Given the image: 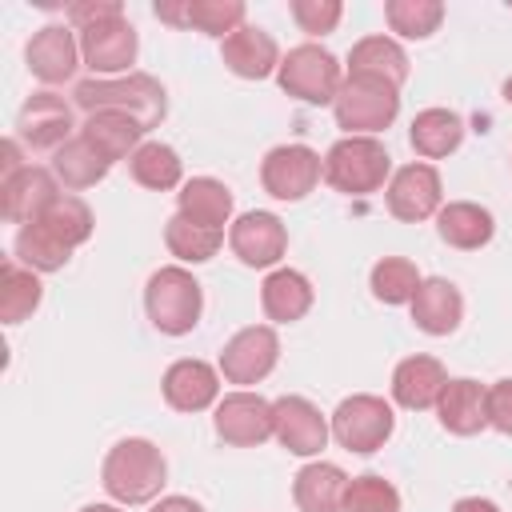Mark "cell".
<instances>
[{
    "label": "cell",
    "instance_id": "cell-1",
    "mask_svg": "<svg viewBox=\"0 0 512 512\" xmlns=\"http://www.w3.org/2000/svg\"><path fill=\"white\" fill-rule=\"evenodd\" d=\"M72 104L92 112H128L132 120H140L144 132L160 128L164 112H168V92L156 76L148 72H128V76H88L72 88Z\"/></svg>",
    "mask_w": 512,
    "mask_h": 512
},
{
    "label": "cell",
    "instance_id": "cell-2",
    "mask_svg": "<svg viewBox=\"0 0 512 512\" xmlns=\"http://www.w3.org/2000/svg\"><path fill=\"white\" fill-rule=\"evenodd\" d=\"M164 480H168L164 452L152 440H140V436H128V440L112 444L108 456H104V468H100L104 492L116 504H124V508L156 500L160 488H164Z\"/></svg>",
    "mask_w": 512,
    "mask_h": 512
},
{
    "label": "cell",
    "instance_id": "cell-3",
    "mask_svg": "<svg viewBox=\"0 0 512 512\" xmlns=\"http://www.w3.org/2000/svg\"><path fill=\"white\" fill-rule=\"evenodd\" d=\"M144 312H148V320H152L156 332H164V336H188L200 324L204 288H200V280L188 268L164 264L144 284Z\"/></svg>",
    "mask_w": 512,
    "mask_h": 512
},
{
    "label": "cell",
    "instance_id": "cell-4",
    "mask_svg": "<svg viewBox=\"0 0 512 512\" xmlns=\"http://www.w3.org/2000/svg\"><path fill=\"white\" fill-rule=\"evenodd\" d=\"M388 176H392V156L376 136H340L324 156V180L344 196L380 192Z\"/></svg>",
    "mask_w": 512,
    "mask_h": 512
},
{
    "label": "cell",
    "instance_id": "cell-5",
    "mask_svg": "<svg viewBox=\"0 0 512 512\" xmlns=\"http://www.w3.org/2000/svg\"><path fill=\"white\" fill-rule=\"evenodd\" d=\"M400 112V88L368 76H344V88L332 100V116L348 136H376Z\"/></svg>",
    "mask_w": 512,
    "mask_h": 512
},
{
    "label": "cell",
    "instance_id": "cell-6",
    "mask_svg": "<svg viewBox=\"0 0 512 512\" xmlns=\"http://www.w3.org/2000/svg\"><path fill=\"white\" fill-rule=\"evenodd\" d=\"M344 64L320 44H296L276 68V84L304 104H332L344 88Z\"/></svg>",
    "mask_w": 512,
    "mask_h": 512
},
{
    "label": "cell",
    "instance_id": "cell-7",
    "mask_svg": "<svg viewBox=\"0 0 512 512\" xmlns=\"http://www.w3.org/2000/svg\"><path fill=\"white\" fill-rule=\"evenodd\" d=\"M396 428V412L384 396H372V392H356L348 400L336 404L332 412V440L356 456H368L376 448H384V440L392 436Z\"/></svg>",
    "mask_w": 512,
    "mask_h": 512
},
{
    "label": "cell",
    "instance_id": "cell-8",
    "mask_svg": "<svg viewBox=\"0 0 512 512\" xmlns=\"http://www.w3.org/2000/svg\"><path fill=\"white\" fill-rule=\"evenodd\" d=\"M324 176V160L320 152H312L308 144H280L260 160V184L272 200H304Z\"/></svg>",
    "mask_w": 512,
    "mask_h": 512
},
{
    "label": "cell",
    "instance_id": "cell-9",
    "mask_svg": "<svg viewBox=\"0 0 512 512\" xmlns=\"http://www.w3.org/2000/svg\"><path fill=\"white\" fill-rule=\"evenodd\" d=\"M80 36V60L92 76L108 80V76H128V68L136 64V52H140V40H136V28L128 24V16H112V20H100Z\"/></svg>",
    "mask_w": 512,
    "mask_h": 512
},
{
    "label": "cell",
    "instance_id": "cell-10",
    "mask_svg": "<svg viewBox=\"0 0 512 512\" xmlns=\"http://www.w3.org/2000/svg\"><path fill=\"white\" fill-rule=\"evenodd\" d=\"M72 132H76V112L56 92H32L16 116V140L32 152H56L72 140Z\"/></svg>",
    "mask_w": 512,
    "mask_h": 512
},
{
    "label": "cell",
    "instance_id": "cell-11",
    "mask_svg": "<svg viewBox=\"0 0 512 512\" xmlns=\"http://www.w3.org/2000/svg\"><path fill=\"white\" fill-rule=\"evenodd\" d=\"M384 200H388V212H392L396 220L420 224V220H428V216H436V212L444 208L440 172H436L432 164H424V160H412V164H404V168L392 172Z\"/></svg>",
    "mask_w": 512,
    "mask_h": 512
},
{
    "label": "cell",
    "instance_id": "cell-12",
    "mask_svg": "<svg viewBox=\"0 0 512 512\" xmlns=\"http://www.w3.org/2000/svg\"><path fill=\"white\" fill-rule=\"evenodd\" d=\"M280 360V336L268 324H248L240 328L224 348H220V376L228 384H260Z\"/></svg>",
    "mask_w": 512,
    "mask_h": 512
},
{
    "label": "cell",
    "instance_id": "cell-13",
    "mask_svg": "<svg viewBox=\"0 0 512 512\" xmlns=\"http://www.w3.org/2000/svg\"><path fill=\"white\" fill-rule=\"evenodd\" d=\"M212 424H216V436L224 444L256 448L272 436V400H264L260 392H248V388L228 392V396H220Z\"/></svg>",
    "mask_w": 512,
    "mask_h": 512
},
{
    "label": "cell",
    "instance_id": "cell-14",
    "mask_svg": "<svg viewBox=\"0 0 512 512\" xmlns=\"http://www.w3.org/2000/svg\"><path fill=\"white\" fill-rule=\"evenodd\" d=\"M228 248L248 268H272L288 252V228L276 212H244L228 228Z\"/></svg>",
    "mask_w": 512,
    "mask_h": 512
},
{
    "label": "cell",
    "instance_id": "cell-15",
    "mask_svg": "<svg viewBox=\"0 0 512 512\" xmlns=\"http://www.w3.org/2000/svg\"><path fill=\"white\" fill-rule=\"evenodd\" d=\"M272 436L292 456H320V448L332 436V424L320 416V408L304 396H276L272 400Z\"/></svg>",
    "mask_w": 512,
    "mask_h": 512
},
{
    "label": "cell",
    "instance_id": "cell-16",
    "mask_svg": "<svg viewBox=\"0 0 512 512\" xmlns=\"http://www.w3.org/2000/svg\"><path fill=\"white\" fill-rule=\"evenodd\" d=\"M24 60H28V72L40 80V84H64L76 76V68L84 64L80 60V36L72 24H44L28 48H24Z\"/></svg>",
    "mask_w": 512,
    "mask_h": 512
},
{
    "label": "cell",
    "instance_id": "cell-17",
    "mask_svg": "<svg viewBox=\"0 0 512 512\" xmlns=\"http://www.w3.org/2000/svg\"><path fill=\"white\" fill-rule=\"evenodd\" d=\"M60 196V180L52 168H40V164H28L24 172L0 180V212L8 224H36L44 216V208Z\"/></svg>",
    "mask_w": 512,
    "mask_h": 512
},
{
    "label": "cell",
    "instance_id": "cell-18",
    "mask_svg": "<svg viewBox=\"0 0 512 512\" xmlns=\"http://www.w3.org/2000/svg\"><path fill=\"white\" fill-rule=\"evenodd\" d=\"M160 392H164L168 408H176V412H204V408L220 404V368H212L204 360H176V364H168Z\"/></svg>",
    "mask_w": 512,
    "mask_h": 512
},
{
    "label": "cell",
    "instance_id": "cell-19",
    "mask_svg": "<svg viewBox=\"0 0 512 512\" xmlns=\"http://www.w3.org/2000/svg\"><path fill=\"white\" fill-rule=\"evenodd\" d=\"M220 60L240 80H264V76H272L280 68L284 56H280L272 32H264L256 24H244L228 40H220Z\"/></svg>",
    "mask_w": 512,
    "mask_h": 512
},
{
    "label": "cell",
    "instance_id": "cell-20",
    "mask_svg": "<svg viewBox=\"0 0 512 512\" xmlns=\"http://www.w3.org/2000/svg\"><path fill=\"white\" fill-rule=\"evenodd\" d=\"M408 308H412V324H416L424 336H448V332H456L460 320H464V296H460V288H456L452 280H444V276L420 280V288H416V296H412Z\"/></svg>",
    "mask_w": 512,
    "mask_h": 512
},
{
    "label": "cell",
    "instance_id": "cell-21",
    "mask_svg": "<svg viewBox=\"0 0 512 512\" xmlns=\"http://www.w3.org/2000/svg\"><path fill=\"white\" fill-rule=\"evenodd\" d=\"M444 384H448L444 364L436 356L416 352V356H404L396 364V372H392V400L400 408H408V412H424V408H436Z\"/></svg>",
    "mask_w": 512,
    "mask_h": 512
},
{
    "label": "cell",
    "instance_id": "cell-22",
    "mask_svg": "<svg viewBox=\"0 0 512 512\" xmlns=\"http://www.w3.org/2000/svg\"><path fill=\"white\" fill-rule=\"evenodd\" d=\"M436 416H440V428L452 432V436H476L480 428H488V388L460 376V380H448L440 400H436Z\"/></svg>",
    "mask_w": 512,
    "mask_h": 512
},
{
    "label": "cell",
    "instance_id": "cell-23",
    "mask_svg": "<svg viewBox=\"0 0 512 512\" xmlns=\"http://www.w3.org/2000/svg\"><path fill=\"white\" fill-rule=\"evenodd\" d=\"M408 72H412L408 52L392 36H364L348 52V76H368V80H384V84L400 88L408 80Z\"/></svg>",
    "mask_w": 512,
    "mask_h": 512
},
{
    "label": "cell",
    "instance_id": "cell-24",
    "mask_svg": "<svg viewBox=\"0 0 512 512\" xmlns=\"http://www.w3.org/2000/svg\"><path fill=\"white\" fill-rule=\"evenodd\" d=\"M344 492H348V476L328 460H312L292 476V500L300 512H340Z\"/></svg>",
    "mask_w": 512,
    "mask_h": 512
},
{
    "label": "cell",
    "instance_id": "cell-25",
    "mask_svg": "<svg viewBox=\"0 0 512 512\" xmlns=\"http://www.w3.org/2000/svg\"><path fill=\"white\" fill-rule=\"evenodd\" d=\"M260 304H264V316L272 324H296L312 308V284L296 268H276L260 284Z\"/></svg>",
    "mask_w": 512,
    "mask_h": 512
},
{
    "label": "cell",
    "instance_id": "cell-26",
    "mask_svg": "<svg viewBox=\"0 0 512 512\" xmlns=\"http://www.w3.org/2000/svg\"><path fill=\"white\" fill-rule=\"evenodd\" d=\"M80 136H84L108 164H116V160L132 156V152L144 144L148 132H144L140 120H132L128 112H92V116H84Z\"/></svg>",
    "mask_w": 512,
    "mask_h": 512
},
{
    "label": "cell",
    "instance_id": "cell-27",
    "mask_svg": "<svg viewBox=\"0 0 512 512\" xmlns=\"http://www.w3.org/2000/svg\"><path fill=\"white\" fill-rule=\"evenodd\" d=\"M436 232L448 248H460V252H476L492 240L496 232V220L488 208L472 204V200H452L436 212Z\"/></svg>",
    "mask_w": 512,
    "mask_h": 512
},
{
    "label": "cell",
    "instance_id": "cell-28",
    "mask_svg": "<svg viewBox=\"0 0 512 512\" xmlns=\"http://www.w3.org/2000/svg\"><path fill=\"white\" fill-rule=\"evenodd\" d=\"M176 212L196 220V224H204V228H220L224 232V224L232 220V192L216 176H192L176 192Z\"/></svg>",
    "mask_w": 512,
    "mask_h": 512
},
{
    "label": "cell",
    "instance_id": "cell-29",
    "mask_svg": "<svg viewBox=\"0 0 512 512\" xmlns=\"http://www.w3.org/2000/svg\"><path fill=\"white\" fill-rule=\"evenodd\" d=\"M408 140H412L416 156L440 160V156H448V152L460 148V140H464V120H460L452 108H424V112H416V120H412V128H408Z\"/></svg>",
    "mask_w": 512,
    "mask_h": 512
},
{
    "label": "cell",
    "instance_id": "cell-30",
    "mask_svg": "<svg viewBox=\"0 0 512 512\" xmlns=\"http://www.w3.org/2000/svg\"><path fill=\"white\" fill-rule=\"evenodd\" d=\"M128 172L140 188H152V192H172L180 188L184 180V160L176 156L172 144H160V140H144L132 156H128Z\"/></svg>",
    "mask_w": 512,
    "mask_h": 512
},
{
    "label": "cell",
    "instance_id": "cell-31",
    "mask_svg": "<svg viewBox=\"0 0 512 512\" xmlns=\"http://www.w3.org/2000/svg\"><path fill=\"white\" fill-rule=\"evenodd\" d=\"M40 300H44L40 272L24 268L16 256L4 260V268H0V320L4 324H20L40 308Z\"/></svg>",
    "mask_w": 512,
    "mask_h": 512
},
{
    "label": "cell",
    "instance_id": "cell-32",
    "mask_svg": "<svg viewBox=\"0 0 512 512\" xmlns=\"http://www.w3.org/2000/svg\"><path fill=\"white\" fill-rule=\"evenodd\" d=\"M108 160L76 132L64 148H56L52 152V172H56V180L68 188V192H80V188H92V184H100L104 176H108Z\"/></svg>",
    "mask_w": 512,
    "mask_h": 512
},
{
    "label": "cell",
    "instance_id": "cell-33",
    "mask_svg": "<svg viewBox=\"0 0 512 512\" xmlns=\"http://www.w3.org/2000/svg\"><path fill=\"white\" fill-rule=\"evenodd\" d=\"M164 244H168V252L180 264H204V260H212L220 252L224 232L220 228H204V224H196V220H188V216L176 212L164 224Z\"/></svg>",
    "mask_w": 512,
    "mask_h": 512
},
{
    "label": "cell",
    "instance_id": "cell-34",
    "mask_svg": "<svg viewBox=\"0 0 512 512\" xmlns=\"http://www.w3.org/2000/svg\"><path fill=\"white\" fill-rule=\"evenodd\" d=\"M36 224H44L60 244H68V248H80L88 236H92V208L80 200V196H72V192H60L48 208H44V216L36 220Z\"/></svg>",
    "mask_w": 512,
    "mask_h": 512
},
{
    "label": "cell",
    "instance_id": "cell-35",
    "mask_svg": "<svg viewBox=\"0 0 512 512\" xmlns=\"http://www.w3.org/2000/svg\"><path fill=\"white\" fill-rule=\"evenodd\" d=\"M420 268L408 260V256H384L372 264V276H368V288L380 304H412L416 288H420Z\"/></svg>",
    "mask_w": 512,
    "mask_h": 512
},
{
    "label": "cell",
    "instance_id": "cell-36",
    "mask_svg": "<svg viewBox=\"0 0 512 512\" xmlns=\"http://www.w3.org/2000/svg\"><path fill=\"white\" fill-rule=\"evenodd\" d=\"M12 252H16V260H20L24 268H32V272H60V268L72 260V248L60 244L44 224H24V228L16 232Z\"/></svg>",
    "mask_w": 512,
    "mask_h": 512
},
{
    "label": "cell",
    "instance_id": "cell-37",
    "mask_svg": "<svg viewBox=\"0 0 512 512\" xmlns=\"http://www.w3.org/2000/svg\"><path fill=\"white\" fill-rule=\"evenodd\" d=\"M244 12V0H184V28L228 40L236 28H244Z\"/></svg>",
    "mask_w": 512,
    "mask_h": 512
},
{
    "label": "cell",
    "instance_id": "cell-38",
    "mask_svg": "<svg viewBox=\"0 0 512 512\" xmlns=\"http://www.w3.org/2000/svg\"><path fill=\"white\" fill-rule=\"evenodd\" d=\"M384 20L404 40H428L444 20V4L440 0H388Z\"/></svg>",
    "mask_w": 512,
    "mask_h": 512
},
{
    "label": "cell",
    "instance_id": "cell-39",
    "mask_svg": "<svg viewBox=\"0 0 512 512\" xmlns=\"http://www.w3.org/2000/svg\"><path fill=\"white\" fill-rule=\"evenodd\" d=\"M340 512H400V492L392 488V480H384L376 472L352 476Z\"/></svg>",
    "mask_w": 512,
    "mask_h": 512
},
{
    "label": "cell",
    "instance_id": "cell-40",
    "mask_svg": "<svg viewBox=\"0 0 512 512\" xmlns=\"http://www.w3.org/2000/svg\"><path fill=\"white\" fill-rule=\"evenodd\" d=\"M344 16V4L340 0H292V20L300 24V32L308 36H328L336 32Z\"/></svg>",
    "mask_w": 512,
    "mask_h": 512
},
{
    "label": "cell",
    "instance_id": "cell-41",
    "mask_svg": "<svg viewBox=\"0 0 512 512\" xmlns=\"http://www.w3.org/2000/svg\"><path fill=\"white\" fill-rule=\"evenodd\" d=\"M112 16H124L120 0H76V4H68V24L76 32H84L100 20H112Z\"/></svg>",
    "mask_w": 512,
    "mask_h": 512
},
{
    "label": "cell",
    "instance_id": "cell-42",
    "mask_svg": "<svg viewBox=\"0 0 512 512\" xmlns=\"http://www.w3.org/2000/svg\"><path fill=\"white\" fill-rule=\"evenodd\" d=\"M488 424L496 432L512 436V376H504L488 388Z\"/></svg>",
    "mask_w": 512,
    "mask_h": 512
},
{
    "label": "cell",
    "instance_id": "cell-43",
    "mask_svg": "<svg viewBox=\"0 0 512 512\" xmlns=\"http://www.w3.org/2000/svg\"><path fill=\"white\" fill-rule=\"evenodd\" d=\"M0 156H4V160H0V168H4V180L28 168V164H24V152H20V140H16V136H8V140L0 144Z\"/></svg>",
    "mask_w": 512,
    "mask_h": 512
},
{
    "label": "cell",
    "instance_id": "cell-44",
    "mask_svg": "<svg viewBox=\"0 0 512 512\" xmlns=\"http://www.w3.org/2000/svg\"><path fill=\"white\" fill-rule=\"evenodd\" d=\"M152 512H204V508L192 496H164V500H156Z\"/></svg>",
    "mask_w": 512,
    "mask_h": 512
},
{
    "label": "cell",
    "instance_id": "cell-45",
    "mask_svg": "<svg viewBox=\"0 0 512 512\" xmlns=\"http://www.w3.org/2000/svg\"><path fill=\"white\" fill-rule=\"evenodd\" d=\"M452 512H500V504H492L484 496H464V500L452 504Z\"/></svg>",
    "mask_w": 512,
    "mask_h": 512
},
{
    "label": "cell",
    "instance_id": "cell-46",
    "mask_svg": "<svg viewBox=\"0 0 512 512\" xmlns=\"http://www.w3.org/2000/svg\"><path fill=\"white\" fill-rule=\"evenodd\" d=\"M80 512H120V508L116 504H84Z\"/></svg>",
    "mask_w": 512,
    "mask_h": 512
},
{
    "label": "cell",
    "instance_id": "cell-47",
    "mask_svg": "<svg viewBox=\"0 0 512 512\" xmlns=\"http://www.w3.org/2000/svg\"><path fill=\"white\" fill-rule=\"evenodd\" d=\"M504 100H508V104H512V76H508V80H504Z\"/></svg>",
    "mask_w": 512,
    "mask_h": 512
}]
</instances>
